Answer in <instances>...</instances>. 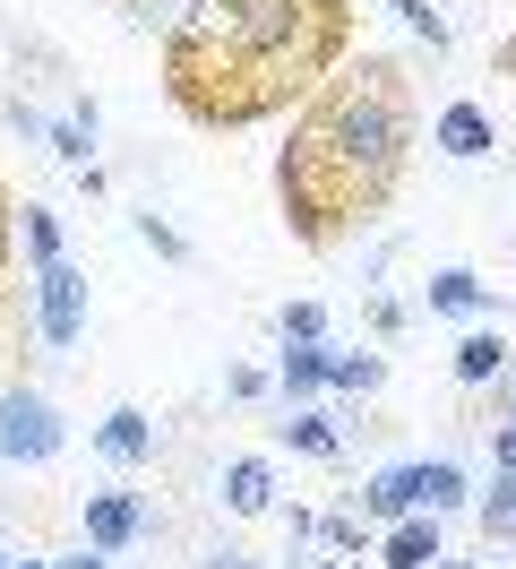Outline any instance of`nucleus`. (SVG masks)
Returning a JSON list of instances; mask_svg holds the SVG:
<instances>
[{
	"instance_id": "f257e3e1",
	"label": "nucleus",
	"mask_w": 516,
	"mask_h": 569,
	"mask_svg": "<svg viewBox=\"0 0 516 569\" xmlns=\"http://www.w3.org/2000/svg\"><path fill=\"white\" fill-rule=\"evenodd\" d=\"M422 147V87L405 52H353L318 78L275 147V216L302 250H336L396 208Z\"/></svg>"
},
{
	"instance_id": "f03ea898",
	"label": "nucleus",
	"mask_w": 516,
	"mask_h": 569,
	"mask_svg": "<svg viewBox=\"0 0 516 569\" xmlns=\"http://www.w3.org/2000/svg\"><path fill=\"white\" fill-rule=\"evenodd\" d=\"M362 43L353 0H181L164 27V104L233 139L284 121L318 78H336Z\"/></svg>"
},
{
	"instance_id": "7ed1b4c3",
	"label": "nucleus",
	"mask_w": 516,
	"mask_h": 569,
	"mask_svg": "<svg viewBox=\"0 0 516 569\" xmlns=\"http://www.w3.org/2000/svg\"><path fill=\"white\" fill-rule=\"evenodd\" d=\"M69 449V423L52 415V397L34 380H9L0 389V466H52Z\"/></svg>"
},
{
	"instance_id": "20e7f679",
	"label": "nucleus",
	"mask_w": 516,
	"mask_h": 569,
	"mask_svg": "<svg viewBox=\"0 0 516 569\" xmlns=\"http://www.w3.org/2000/svg\"><path fill=\"white\" fill-rule=\"evenodd\" d=\"M284 543H293V569H353L362 543H371V527L353 509H293Z\"/></svg>"
},
{
	"instance_id": "39448f33",
	"label": "nucleus",
	"mask_w": 516,
	"mask_h": 569,
	"mask_svg": "<svg viewBox=\"0 0 516 569\" xmlns=\"http://www.w3.org/2000/svg\"><path fill=\"white\" fill-rule=\"evenodd\" d=\"M34 337H43L52 355H69V346L87 337V277H78L69 259L34 268Z\"/></svg>"
},
{
	"instance_id": "423d86ee",
	"label": "nucleus",
	"mask_w": 516,
	"mask_h": 569,
	"mask_svg": "<svg viewBox=\"0 0 516 569\" xmlns=\"http://www.w3.org/2000/svg\"><path fill=\"white\" fill-rule=\"evenodd\" d=\"M413 509H422V466H387V475H371L362 500H353L362 527H396V518H413Z\"/></svg>"
},
{
	"instance_id": "0eeeda50",
	"label": "nucleus",
	"mask_w": 516,
	"mask_h": 569,
	"mask_svg": "<svg viewBox=\"0 0 516 569\" xmlns=\"http://www.w3.org/2000/svg\"><path fill=\"white\" fill-rule=\"evenodd\" d=\"M138 535H146L138 492H87V543H95V552H130Z\"/></svg>"
},
{
	"instance_id": "6e6552de",
	"label": "nucleus",
	"mask_w": 516,
	"mask_h": 569,
	"mask_svg": "<svg viewBox=\"0 0 516 569\" xmlns=\"http://www.w3.org/2000/svg\"><path fill=\"white\" fill-rule=\"evenodd\" d=\"M431 147L456 156V164H482V156L499 147V130H490V112H482V104H447L439 121H431Z\"/></svg>"
},
{
	"instance_id": "1a4fd4ad",
	"label": "nucleus",
	"mask_w": 516,
	"mask_h": 569,
	"mask_svg": "<svg viewBox=\"0 0 516 569\" xmlns=\"http://www.w3.org/2000/svg\"><path fill=\"white\" fill-rule=\"evenodd\" d=\"M378 561H387V569H431V561H447V552H439V518H431V509L396 518V527L378 535Z\"/></svg>"
},
{
	"instance_id": "9d476101",
	"label": "nucleus",
	"mask_w": 516,
	"mask_h": 569,
	"mask_svg": "<svg viewBox=\"0 0 516 569\" xmlns=\"http://www.w3.org/2000/svg\"><path fill=\"white\" fill-rule=\"evenodd\" d=\"M95 449L112 466H146V458H155V423H146L138 406H112V415L95 423Z\"/></svg>"
},
{
	"instance_id": "9b49d317",
	"label": "nucleus",
	"mask_w": 516,
	"mask_h": 569,
	"mask_svg": "<svg viewBox=\"0 0 516 569\" xmlns=\"http://www.w3.org/2000/svg\"><path fill=\"white\" fill-rule=\"evenodd\" d=\"M422 302H431L439 320H474V311H490V284H482L474 268H439V277L422 284Z\"/></svg>"
},
{
	"instance_id": "f8f14e48",
	"label": "nucleus",
	"mask_w": 516,
	"mask_h": 569,
	"mask_svg": "<svg viewBox=\"0 0 516 569\" xmlns=\"http://www.w3.org/2000/svg\"><path fill=\"white\" fill-rule=\"evenodd\" d=\"M267 500H275V466L267 458L224 466V509H233V518H267Z\"/></svg>"
},
{
	"instance_id": "ddd939ff",
	"label": "nucleus",
	"mask_w": 516,
	"mask_h": 569,
	"mask_svg": "<svg viewBox=\"0 0 516 569\" xmlns=\"http://www.w3.org/2000/svg\"><path fill=\"white\" fill-rule=\"evenodd\" d=\"M508 337H499V328H474V337H465V346H456V389H490V380H499V371H508Z\"/></svg>"
},
{
	"instance_id": "4468645a",
	"label": "nucleus",
	"mask_w": 516,
	"mask_h": 569,
	"mask_svg": "<svg viewBox=\"0 0 516 569\" xmlns=\"http://www.w3.org/2000/svg\"><path fill=\"white\" fill-rule=\"evenodd\" d=\"M474 527H482V543H516V475L508 466L474 492Z\"/></svg>"
},
{
	"instance_id": "2eb2a0df",
	"label": "nucleus",
	"mask_w": 516,
	"mask_h": 569,
	"mask_svg": "<svg viewBox=\"0 0 516 569\" xmlns=\"http://www.w3.org/2000/svg\"><path fill=\"white\" fill-rule=\"evenodd\" d=\"M275 440H284V449H302V458H344L336 423H327L318 406H284V423H275Z\"/></svg>"
},
{
	"instance_id": "dca6fc26",
	"label": "nucleus",
	"mask_w": 516,
	"mask_h": 569,
	"mask_svg": "<svg viewBox=\"0 0 516 569\" xmlns=\"http://www.w3.org/2000/svg\"><path fill=\"white\" fill-rule=\"evenodd\" d=\"M275 389H284V406H310V397L327 389V346H284V362H275Z\"/></svg>"
},
{
	"instance_id": "f3484780",
	"label": "nucleus",
	"mask_w": 516,
	"mask_h": 569,
	"mask_svg": "<svg viewBox=\"0 0 516 569\" xmlns=\"http://www.w3.org/2000/svg\"><path fill=\"white\" fill-rule=\"evenodd\" d=\"M387 380V355H371V346H327V389H378Z\"/></svg>"
},
{
	"instance_id": "a211bd4d",
	"label": "nucleus",
	"mask_w": 516,
	"mask_h": 569,
	"mask_svg": "<svg viewBox=\"0 0 516 569\" xmlns=\"http://www.w3.org/2000/svg\"><path fill=\"white\" fill-rule=\"evenodd\" d=\"M465 475H456V466L447 458H422V509H431V518H439V509H465Z\"/></svg>"
},
{
	"instance_id": "6ab92c4d",
	"label": "nucleus",
	"mask_w": 516,
	"mask_h": 569,
	"mask_svg": "<svg viewBox=\"0 0 516 569\" xmlns=\"http://www.w3.org/2000/svg\"><path fill=\"white\" fill-rule=\"evenodd\" d=\"M387 9H396V18H405V27H413V43H431V61H439L447 43H456V36H447V18H439V9H431V0H387Z\"/></svg>"
},
{
	"instance_id": "aec40b11",
	"label": "nucleus",
	"mask_w": 516,
	"mask_h": 569,
	"mask_svg": "<svg viewBox=\"0 0 516 569\" xmlns=\"http://www.w3.org/2000/svg\"><path fill=\"white\" fill-rule=\"evenodd\" d=\"M18 224H27V250H34V268L69 259V250H61V216H52V208H18Z\"/></svg>"
},
{
	"instance_id": "412c9836",
	"label": "nucleus",
	"mask_w": 516,
	"mask_h": 569,
	"mask_svg": "<svg viewBox=\"0 0 516 569\" xmlns=\"http://www.w3.org/2000/svg\"><path fill=\"white\" fill-rule=\"evenodd\" d=\"M275 337H284V346H318V337H327V311H318V302H284V311H275Z\"/></svg>"
},
{
	"instance_id": "4be33fe9",
	"label": "nucleus",
	"mask_w": 516,
	"mask_h": 569,
	"mask_svg": "<svg viewBox=\"0 0 516 569\" xmlns=\"http://www.w3.org/2000/svg\"><path fill=\"white\" fill-rule=\"evenodd\" d=\"M138 242L155 250V259H172V268H190V242H181V233H172V224H164V216H155V208L138 216Z\"/></svg>"
},
{
	"instance_id": "5701e85b",
	"label": "nucleus",
	"mask_w": 516,
	"mask_h": 569,
	"mask_svg": "<svg viewBox=\"0 0 516 569\" xmlns=\"http://www.w3.org/2000/svg\"><path fill=\"white\" fill-rule=\"evenodd\" d=\"M490 466H508V475H516V423H490Z\"/></svg>"
},
{
	"instance_id": "b1692460",
	"label": "nucleus",
	"mask_w": 516,
	"mask_h": 569,
	"mask_svg": "<svg viewBox=\"0 0 516 569\" xmlns=\"http://www.w3.org/2000/svg\"><path fill=\"white\" fill-rule=\"evenodd\" d=\"M103 9H121V18H164V9H181V0H103Z\"/></svg>"
},
{
	"instance_id": "393cba45",
	"label": "nucleus",
	"mask_w": 516,
	"mask_h": 569,
	"mask_svg": "<svg viewBox=\"0 0 516 569\" xmlns=\"http://www.w3.org/2000/svg\"><path fill=\"white\" fill-rule=\"evenodd\" d=\"M490 70H499V78H516V36L499 43V52H490Z\"/></svg>"
},
{
	"instance_id": "a878e982",
	"label": "nucleus",
	"mask_w": 516,
	"mask_h": 569,
	"mask_svg": "<svg viewBox=\"0 0 516 569\" xmlns=\"http://www.w3.org/2000/svg\"><path fill=\"white\" fill-rule=\"evenodd\" d=\"M52 569H103V552H78V561H52Z\"/></svg>"
},
{
	"instance_id": "bb28decb",
	"label": "nucleus",
	"mask_w": 516,
	"mask_h": 569,
	"mask_svg": "<svg viewBox=\"0 0 516 569\" xmlns=\"http://www.w3.org/2000/svg\"><path fill=\"white\" fill-rule=\"evenodd\" d=\"M199 569H233V552H215V561H199Z\"/></svg>"
},
{
	"instance_id": "cd10ccee",
	"label": "nucleus",
	"mask_w": 516,
	"mask_h": 569,
	"mask_svg": "<svg viewBox=\"0 0 516 569\" xmlns=\"http://www.w3.org/2000/svg\"><path fill=\"white\" fill-rule=\"evenodd\" d=\"M233 569H259V561H241V552H233Z\"/></svg>"
},
{
	"instance_id": "c85d7f7f",
	"label": "nucleus",
	"mask_w": 516,
	"mask_h": 569,
	"mask_svg": "<svg viewBox=\"0 0 516 569\" xmlns=\"http://www.w3.org/2000/svg\"><path fill=\"white\" fill-rule=\"evenodd\" d=\"M447 569H474V561H447Z\"/></svg>"
},
{
	"instance_id": "c756f323",
	"label": "nucleus",
	"mask_w": 516,
	"mask_h": 569,
	"mask_svg": "<svg viewBox=\"0 0 516 569\" xmlns=\"http://www.w3.org/2000/svg\"><path fill=\"white\" fill-rule=\"evenodd\" d=\"M18 569H34V561H18Z\"/></svg>"
}]
</instances>
